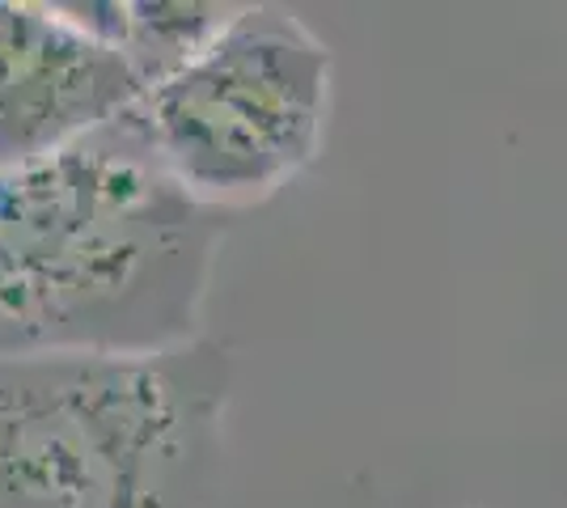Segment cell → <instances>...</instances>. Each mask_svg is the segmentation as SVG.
<instances>
[{
  "label": "cell",
  "mask_w": 567,
  "mask_h": 508,
  "mask_svg": "<svg viewBox=\"0 0 567 508\" xmlns=\"http://www.w3.org/2000/svg\"><path fill=\"white\" fill-rule=\"evenodd\" d=\"M225 212L190 199L132 115L0 174V356H144L204 335Z\"/></svg>",
  "instance_id": "cell-1"
},
{
  "label": "cell",
  "mask_w": 567,
  "mask_h": 508,
  "mask_svg": "<svg viewBox=\"0 0 567 508\" xmlns=\"http://www.w3.org/2000/svg\"><path fill=\"white\" fill-rule=\"evenodd\" d=\"M234 352L0 356V508H208Z\"/></svg>",
  "instance_id": "cell-2"
},
{
  "label": "cell",
  "mask_w": 567,
  "mask_h": 508,
  "mask_svg": "<svg viewBox=\"0 0 567 508\" xmlns=\"http://www.w3.org/2000/svg\"><path fill=\"white\" fill-rule=\"evenodd\" d=\"M331 90L322 34L284 4H237L190 64L144 90L132 123L190 199L229 217L318 162Z\"/></svg>",
  "instance_id": "cell-3"
},
{
  "label": "cell",
  "mask_w": 567,
  "mask_h": 508,
  "mask_svg": "<svg viewBox=\"0 0 567 508\" xmlns=\"http://www.w3.org/2000/svg\"><path fill=\"white\" fill-rule=\"evenodd\" d=\"M144 90L132 55L85 30L69 4L0 0V174L127 120Z\"/></svg>",
  "instance_id": "cell-4"
},
{
  "label": "cell",
  "mask_w": 567,
  "mask_h": 508,
  "mask_svg": "<svg viewBox=\"0 0 567 508\" xmlns=\"http://www.w3.org/2000/svg\"><path fill=\"white\" fill-rule=\"evenodd\" d=\"M237 4H162V0H123V25H118V48L132 55L141 69L144 85L153 90L157 81L178 73L199 51L213 43L234 18Z\"/></svg>",
  "instance_id": "cell-5"
}]
</instances>
